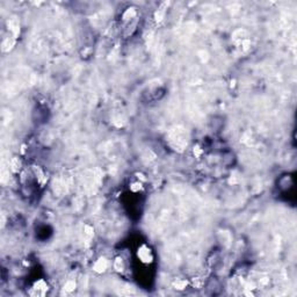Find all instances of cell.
I'll use <instances>...</instances> for the list:
<instances>
[{"instance_id": "1", "label": "cell", "mask_w": 297, "mask_h": 297, "mask_svg": "<svg viewBox=\"0 0 297 297\" xmlns=\"http://www.w3.org/2000/svg\"><path fill=\"white\" fill-rule=\"evenodd\" d=\"M138 256H139L141 260L144 261V262H150L151 259H152V256H151V254H150V249H147L145 246H143V247L141 248V251H138Z\"/></svg>"}, {"instance_id": "2", "label": "cell", "mask_w": 297, "mask_h": 297, "mask_svg": "<svg viewBox=\"0 0 297 297\" xmlns=\"http://www.w3.org/2000/svg\"><path fill=\"white\" fill-rule=\"evenodd\" d=\"M106 268H107V261L105 260V259H99L98 260V262L95 263V266H94V269L96 270V272H105L106 270Z\"/></svg>"}, {"instance_id": "3", "label": "cell", "mask_w": 297, "mask_h": 297, "mask_svg": "<svg viewBox=\"0 0 297 297\" xmlns=\"http://www.w3.org/2000/svg\"><path fill=\"white\" fill-rule=\"evenodd\" d=\"M115 268H116V270H122V269H123L122 259H117V260L115 261Z\"/></svg>"}, {"instance_id": "4", "label": "cell", "mask_w": 297, "mask_h": 297, "mask_svg": "<svg viewBox=\"0 0 297 297\" xmlns=\"http://www.w3.org/2000/svg\"><path fill=\"white\" fill-rule=\"evenodd\" d=\"M74 288H76L74 282H68V283L65 284V290H68V291H72Z\"/></svg>"}]
</instances>
